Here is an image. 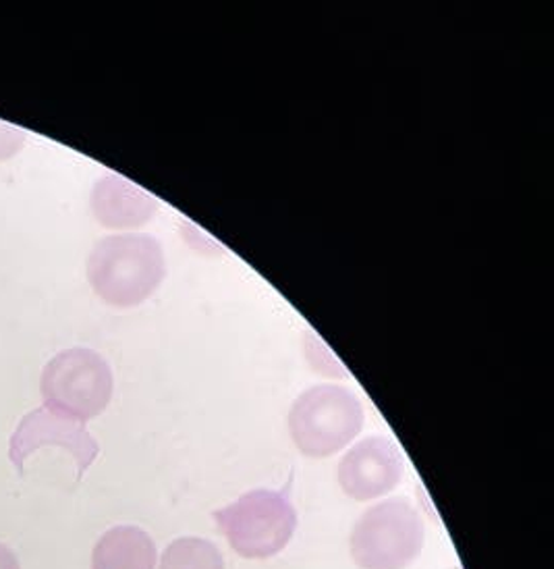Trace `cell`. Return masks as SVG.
Returning a JSON list of instances; mask_svg holds the SVG:
<instances>
[{"mask_svg":"<svg viewBox=\"0 0 554 569\" xmlns=\"http://www.w3.org/2000/svg\"><path fill=\"white\" fill-rule=\"evenodd\" d=\"M159 569H224V559L207 538H177L164 549Z\"/></svg>","mask_w":554,"mask_h":569,"instance_id":"10","label":"cell"},{"mask_svg":"<svg viewBox=\"0 0 554 569\" xmlns=\"http://www.w3.org/2000/svg\"><path fill=\"white\" fill-rule=\"evenodd\" d=\"M164 277V250L159 239L145 233L100 239L88 258V281L95 296L114 308L140 306Z\"/></svg>","mask_w":554,"mask_h":569,"instance_id":"1","label":"cell"},{"mask_svg":"<svg viewBox=\"0 0 554 569\" xmlns=\"http://www.w3.org/2000/svg\"><path fill=\"white\" fill-rule=\"evenodd\" d=\"M114 379L109 362L88 348L64 349L42 372L40 391L44 408L75 418L92 420L109 408Z\"/></svg>","mask_w":554,"mask_h":569,"instance_id":"5","label":"cell"},{"mask_svg":"<svg viewBox=\"0 0 554 569\" xmlns=\"http://www.w3.org/2000/svg\"><path fill=\"white\" fill-rule=\"evenodd\" d=\"M424 542L417 509L405 499H389L365 509L351 530L349 551L360 569H405L420 557Z\"/></svg>","mask_w":554,"mask_h":569,"instance_id":"3","label":"cell"},{"mask_svg":"<svg viewBox=\"0 0 554 569\" xmlns=\"http://www.w3.org/2000/svg\"><path fill=\"white\" fill-rule=\"evenodd\" d=\"M0 569H21L16 553L4 545H0Z\"/></svg>","mask_w":554,"mask_h":569,"instance_id":"12","label":"cell"},{"mask_svg":"<svg viewBox=\"0 0 554 569\" xmlns=\"http://www.w3.org/2000/svg\"><path fill=\"white\" fill-rule=\"evenodd\" d=\"M157 547L138 526H117L95 542L92 569H154Z\"/></svg>","mask_w":554,"mask_h":569,"instance_id":"9","label":"cell"},{"mask_svg":"<svg viewBox=\"0 0 554 569\" xmlns=\"http://www.w3.org/2000/svg\"><path fill=\"white\" fill-rule=\"evenodd\" d=\"M61 445L78 459L80 476L92 466L98 456V443L85 430V422L69 418L63 413L40 408L28 413L11 439V461L23 468L26 458L42 445Z\"/></svg>","mask_w":554,"mask_h":569,"instance_id":"7","label":"cell"},{"mask_svg":"<svg viewBox=\"0 0 554 569\" xmlns=\"http://www.w3.org/2000/svg\"><path fill=\"white\" fill-rule=\"evenodd\" d=\"M214 522L235 553L245 559H269L291 542L298 511L285 490L258 489L219 509Z\"/></svg>","mask_w":554,"mask_h":569,"instance_id":"4","label":"cell"},{"mask_svg":"<svg viewBox=\"0 0 554 569\" xmlns=\"http://www.w3.org/2000/svg\"><path fill=\"white\" fill-rule=\"evenodd\" d=\"M451 569H461V568H451Z\"/></svg>","mask_w":554,"mask_h":569,"instance_id":"13","label":"cell"},{"mask_svg":"<svg viewBox=\"0 0 554 569\" xmlns=\"http://www.w3.org/2000/svg\"><path fill=\"white\" fill-rule=\"evenodd\" d=\"M90 206L95 221L107 229H138L150 221L159 202L119 174H104L92 190Z\"/></svg>","mask_w":554,"mask_h":569,"instance_id":"8","label":"cell"},{"mask_svg":"<svg viewBox=\"0 0 554 569\" xmlns=\"http://www.w3.org/2000/svg\"><path fill=\"white\" fill-rule=\"evenodd\" d=\"M403 478V458L386 437H367L353 445L336 468L343 492L355 501H372L389 495Z\"/></svg>","mask_w":554,"mask_h":569,"instance_id":"6","label":"cell"},{"mask_svg":"<svg viewBox=\"0 0 554 569\" xmlns=\"http://www.w3.org/2000/svg\"><path fill=\"white\" fill-rule=\"evenodd\" d=\"M26 140H28V133L23 129L0 121V162L13 159L26 146Z\"/></svg>","mask_w":554,"mask_h":569,"instance_id":"11","label":"cell"},{"mask_svg":"<svg viewBox=\"0 0 554 569\" xmlns=\"http://www.w3.org/2000/svg\"><path fill=\"white\" fill-rule=\"evenodd\" d=\"M289 432L308 458H331L362 432L365 411L360 397L339 385L305 389L289 411Z\"/></svg>","mask_w":554,"mask_h":569,"instance_id":"2","label":"cell"}]
</instances>
